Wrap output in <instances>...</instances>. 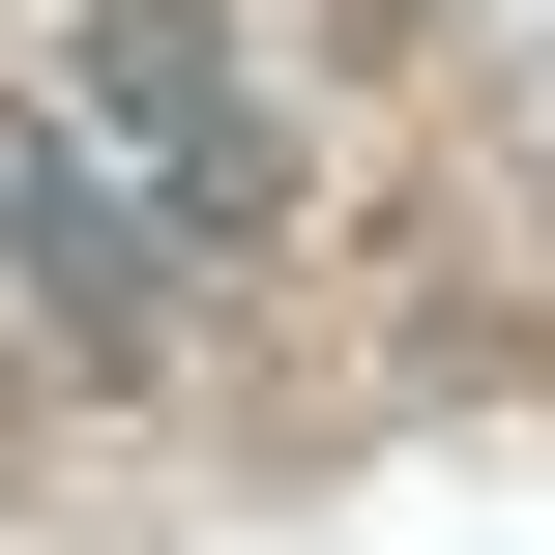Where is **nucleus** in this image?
<instances>
[{"mask_svg": "<svg viewBox=\"0 0 555 555\" xmlns=\"http://www.w3.org/2000/svg\"><path fill=\"white\" fill-rule=\"evenodd\" d=\"M59 88H88V146L234 263V234H293V88L234 59V0H59Z\"/></svg>", "mask_w": 555, "mask_h": 555, "instance_id": "nucleus-1", "label": "nucleus"}, {"mask_svg": "<svg viewBox=\"0 0 555 555\" xmlns=\"http://www.w3.org/2000/svg\"><path fill=\"white\" fill-rule=\"evenodd\" d=\"M176 263H205V234L88 146V88H0V322H59L88 380H146V351H176Z\"/></svg>", "mask_w": 555, "mask_h": 555, "instance_id": "nucleus-2", "label": "nucleus"}]
</instances>
